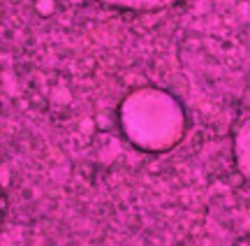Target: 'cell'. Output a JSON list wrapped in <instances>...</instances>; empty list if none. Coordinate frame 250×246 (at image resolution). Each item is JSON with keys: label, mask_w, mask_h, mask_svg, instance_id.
<instances>
[{"label": "cell", "mask_w": 250, "mask_h": 246, "mask_svg": "<svg viewBox=\"0 0 250 246\" xmlns=\"http://www.w3.org/2000/svg\"><path fill=\"white\" fill-rule=\"evenodd\" d=\"M37 7H40V14H51L54 12V2L51 0H42Z\"/></svg>", "instance_id": "6da1fadb"}]
</instances>
